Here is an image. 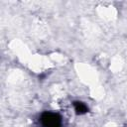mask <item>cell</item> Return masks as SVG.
Returning a JSON list of instances; mask_svg holds the SVG:
<instances>
[{
    "label": "cell",
    "mask_w": 127,
    "mask_h": 127,
    "mask_svg": "<svg viewBox=\"0 0 127 127\" xmlns=\"http://www.w3.org/2000/svg\"><path fill=\"white\" fill-rule=\"evenodd\" d=\"M73 107H74L75 113L78 114V115L85 114V113L88 111L87 106H86L83 102H80V101H74V102H73Z\"/></svg>",
    "instance_id": "7a4b0ae2"
},
{
    "label": "cell",
    "mask_w": 127,
    "mask_h": 127,
    "mask_svg": "<svg viewBox=\"0 0 127 127\" xmlns=\"http://www.w3.org/2000/svg\"><path fill=\"white\" fill-rule=\"evenodd\" d=\"M40 120L42 127H63L62 117L55 112H44Z\"/></svg>",
    "instance_id": "6da1fadb"
}]
</instances>
